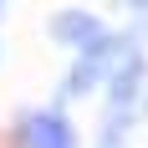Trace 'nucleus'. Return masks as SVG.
<instances>
[{"label": "nucleus", "mask_w": 148, "mask_h": 148, "mask_svg": "<svg viewBox=\"0 0 148 148\" xmlns=\"http://www.w3.org/2000/svg\"><path fill=\"white\" fill-rule=\"evenodd\" d=\"M15 143H72V123L61 118V112H26V118L15 123Z\"/></svg>", "instance_id": "f257e3e1"}, {"label": "nucleus", "mask_w": 148, "mask_h": 148, "mask_svg": "<svg viewBox=\"0 0 148 148\" xmlns=\"http://www.w3.org/2000/svg\"><path fill=\"white\" fill-rule=\"evenodd\" d=\"M51 31H56V41L82 46V51H92V46H107V31L97 26L87 10H61V15H51Z\"/></svg>", "instance_id": "f03ea898"}, {"label": "nucleus", "mask_w": 148, "mask_h": 148, "mask_svg": "<svg viewBox=\"0 0 148 148\" xmlns=\"http://www.w3.org/2000/svg\"><path fill=\"white\" fill-rule=\"evenodd\" d=\"M138 77H143V61H128V66H123L118 72V82H112V102H133V92H138Z\"/></svg>", "instance_id": "7ed1b4c3"}]
</instances>
